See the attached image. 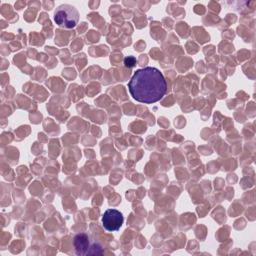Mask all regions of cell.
<instances>
[{
	"instance_id": "cell-1",
	"label": "cell",
	"mask_w": 256,
	"mask_h": 256,
	"mask_svg": "<svg viewBox=\"0 0 256 256\" xmlns=\"http://www.w3.org/2000/svg\"><path fill=\"white\" fill-rule=\"evenodd\" d=\"M128 89L136 101L152 104L165 95L167 82L159 69L144 67L134 72L128 83Z\"/></svg>"
},
{
	"instance_id": "cell-2",
	"label": "cell",
	"mask_w": 256,
	"mask_h": 256,
	"mask_svg": "<svg viewBox=\"0 0 256 256\" xmlns=\"http://www.w3.org/2000/svg\"><path fill=\"white\" fill-rule=\"evenodd\" d=\"M79 20L78 10L69 4L59 5L54 12V21L59 27L72 29L74 28Z\"/></svg>"
},
{
	"instance_id": "cell-3",
	"label": "cell",
	"mask_w": 256,
	"mask_h": 256,
	"mask_svg": "<svg viewBox=\"0 0 256 256\" xmlns=\"http://www.w3.org/2000/svg\"><path fill=\"white\" fill-rule=\"evenodd\" d=\"M73 244L77 255H97L102 253L100 244L86 233L77 234L74 237Z\"/></svg>"
},
{
	"instance_id": "cell-4",
	"label": "cell",
	"mask_w": 256,
	"mask_h": 256,
	"mask_svg": "<svg viewBox=\"0 0 256 256\" xmlns=\"http://www.w3.org/2000/svg\"><path fill=\"white\" fill-rule=\"evenodd\" d=\"M123 222V214L116 209H108L104 212L102 216V225L107 231L110 232L119 230Z\"/></svg>"
},
{
	"instance_id": "cell-5",
	"label": "cell",
	"mask_w": 256,
	"mask_h": 256,
	"mask_svg": "<svg viewBox=\"0 0 256 256\" xmlns=\"http://www.w3.org/2000/svg\"><path fill=\"white\" fill-rule=\"evenodd\" d=\"M124 64H125V66H126V67L132 68V67H134V66H135V64H136V60H135V58H134V57H132V56H128V57H126V58L124 59Z\"/></svg>"
}]
</instances>
